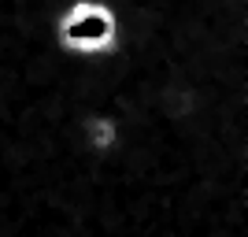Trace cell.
Returning <instances> with one entry per match:
<instances>
[{
    "label": "cell",
    "instance_id": "6da1fadb",
    "mask_svg": "<svg viewBox=\"0 0 248 237\" xmlns=\"http://www.w3.org/2000/svg\"><path fill=\"white\" fill-rule=\"evenodd\" d=\"M52 37L67 56L100 60L126 45V22L108 0H71L52 22Z\"/></svg>",
    "mask_w": 248,
    "mask_h": 237
},
{
    "label": "cell",
    "instance_id": "7a4b0ae2",
    "mask_svg": "<svg viewBox=\"0 0 248 237\" xmlns=\"http://www.w3.org/2000/svg\"><path fill=\"white\" fill-rule=\"evenodd\" d=\"M78 141L89 156H111L126 141V119L115 111H85L78 123Z\"/></svg>",
    "mask_w": 248,
    "mask_h": 237
}]
</instances>
